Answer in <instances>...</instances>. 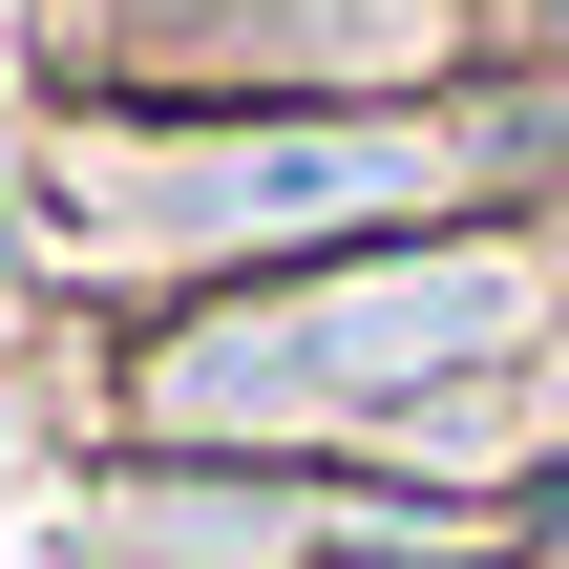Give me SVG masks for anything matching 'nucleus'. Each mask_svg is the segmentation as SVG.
Wrapping results in <instances>:
<instances>
[{
    "label": "nucleus",
    "instance_id": "nucleus-2",
    "mask_svg": "<svg viewBox=\"0 0 569 569\" xmlns=\"http://www.w3.org/2000/svg\"><path fill=\"white\" fill-rule=\"evenodd\" d=\"M401 190H422L401 127H296V148L211 169V232H359V211H401Z\"/></svg>",
    "mask_w": 569,
    "mask_h": 569
},
{
    "label": "nucleus",
    "instance_id": "nucleus-3",
    "mask_svg": "<svg viewBox=\"0 0 569 569\" xmlns=\"http://www.w3.org/2000/svg\"><path fill=\"white\" fill-rule=\"evenodd\" d=\"M549 21H569V0H549Z\"/></svg>",
    "mask_w": 569,
    "mask_h": 569
},
{
    "label": "nucleus",
    "instance_id": "nucleus-1",
    "mask_svg": "<svg viewBox=\"0 0 569 569\" xmlns=\"http://www.w3.org/2000/svg\"><path fill=\"white\" fill-rule=\"evenodd\" d=\"M507 338H528V274H507V253H443V274H359V296L274 317V380L380 401V380H422V359H507Z\"/></svg>",
    "mask_w": 569,
    "mask_h": 569
}]
</instances>
